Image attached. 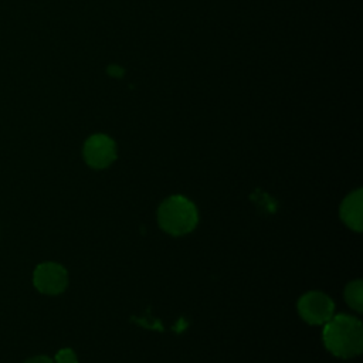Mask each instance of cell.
<instances>
[{
  "mask_svg": "<svg viewBox=\"0 0 363 363\" xmlns=\"http://www.w3.org/2000/svg\"><path fill=\"white\" fill-rule=\"evenodd\" d=\"M24 363H54V362L47 356H34V357L26 360Z\"/></svg>",
  "mask_w": 363,
  "mask_h": 363,
  "instance_id": "obj_9",
  "label": "cell"
},
{
  "mask_svg": "<svg viewBox=\"0 0 363 363\" xmlns=\"http://www.w3.org/2000/svg\"><path fill=\"white\" fill-rule=\"evenodd\" d=\"M333 301L326 294L319 291L306 292L298 301V312L309 325L326 323L333 316Z\"/></svg>",
  "mask_w": 363,
  "mask_h": 363,
  "instance_id": "obj_3",
  "label": "cell"
},
{
  "mask_svg": "<svg viewBox=\"0 0 363 363\" xmlns=\"http://www.w3.org/2000/svg\"><path fill=\"white\" fill-rule=\"evenodd\" d=\"M345 301L356 312L363 311V284L360 279L352 281L345 288Z\"/></svg>",
  "mask_w": 363,
  "mask_h": 363,
  "instance_id": "obj_7",
  "label": "cell"
},
{
  "mask_svg": "<svg viewBox=\"0 0 363 363\" xmlns=\"http://www.w3.org/2000/svg\"><path fill=\"white\" fill-rule=\"evenodd\" d=\"M54 363H78L77 354L74 353L72 349H61L55 354V362Z\"/></svg>",
  "mask_w": 363,
  "mask_h": 363,
  "instance_id": "obj_8",
  "label": "cell"
},
{
  "mask_svg": "<svg viewBox=\"0 0 363 363\" xmlns=\"http://www.w3.org/2000/svg\"><path fill=\"white\" fill-rule=\"evenodd\" d=\"M108 71H109V74L113 75V77H121V75L123 74V69H122L121 67H118V65H111V67L108 68Z\"/></svg>",
  "mask_w": 363,
  "mask_h": 363,
  "instance_id": "obj_10",
  "label": "cell"
},
{
  "mask_svg": "<svg viewBox=\"0 0 363 363\" xmlns=\"http://www.w3.org/2000/svg\"><path fill=\"white\" fill-rule=\"evenodd\" d=\"M323 345L336 357L350 359L363 347V328L359 319L350 315H335L323 323Z\"/></svg>",
  "mask_w": 363,
  "mask_h": 363,
  "instance_id": "obj_1",
  "label": "cell"
},
{
  "mask_svg": "<svg viewBox=\"0 0 363 363\" xmlns=\"http://www.w3.org/2000/svg\"><path fill=\"white\" fill-rule=\"evenodd\" d=\"M157 223L163 231L179 237L193 231L199 223L196 206L184 196H170L157 208Z\"/></svg>",
  "mask_w": 363,
  "mask_h": 363,
  "instance_id": "obj_2",
  "label": "cell"
},
{
  "mask_svg": "<svg viewBox=\"0 0 363 363\" xmlns=\"http://www.w3.org/2000/svg\"><path fill=\"white\" fill-rule=\"evenodd\" d=\"M82 153L88 166L105 169L116 159V145L109 136L95 133L85 140Z\"/></svg>",
  "mask_w": 363,
  "mask_h": 363,
  "instance_id": "obj_4",
  "label": "cell"
},
{
  "mask_svg": "<svg viewBox=\"0 0 363 363\" xmlns=\"http://www.w3.org/2000/svg\"><path fill=\"white\" fill-rule=\"evenodd\" d=\"M362 204H363V194L362 189H356L354 191L349 193L339 208V216L342 221L352 228L353 231L360 233L363 228V221H362Z\"/></svg>",
  "mask_w": 363,
  "mask_h": 363,
  "instance_id": "obj_6",
  "label": "cell"
},
{
  "mask_svg": "<svg viewBox=\"0 0 363 363\" xmlns=\"http://www.w3.org/2000/svg\"><path fill=\"white\" fill-rule=\"evenodd\" d=\"M33 282L41 294L58 295L67 288L68 274L65 268L57 262H43L34 269Z\"/></svg>",
  "mask_w": 363,
  "mask_h": 363,
  "instance_id": "obj_5",
  "label": "cell"
}]
</instances>
